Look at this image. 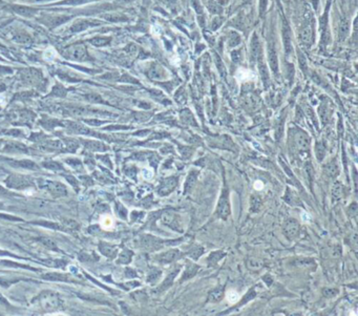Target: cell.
<instances>
[{
    "label": "cell",
    "mask_w": 358,
    "mask_h": 316,
    "mask_svg": "<svg viewBox=\"0 0 358 316\" xmlns=\"http://www.w3.org/2000/svg\"><path fill=\"white\" fill-rule=\"evenodd\" d=\"M235 77L239 82H244V81L251 80V79L254 77V74H253L251 70H249V69L239 68L238 70V73H236Z\"/></svg>",
    "instance_id": "obj_1"
},
{
    "label": "cell",
    "mask_w": 358,
    "mask_h": 316,
    "mask_svg": "<svg viewBox=\"0 0 358 316\" xmlns=\"http://www.w3.org/2000/svg\"><path fill=\"white\" fill-rule=\"evenodd\" d=\"M58 56L57 52L53 47H47V49L43 52V58L47 61H52Z\"/></svg>",
    "instance_id": "obj_2"
},
{
    "label": "cell",
    "mask_w": 358,
    "mask_h": 316,
    "mask_svg": "<svg viewBox=\"0 0 358 316\" xmlns=\"http://www.w3.org/2000/svg\"><path fill=\"white\" fill-rule=\"evenodd\" d=\"M238 299H239V295L235 291H229L227 293V300L229 301V303L234 304Z\"/></svg>",
    "instance_id": "obj_3"
},
{
    "label": "cell",
    "mask_w": 358,
    "mask_h": 316,
    "mask_svg": "<svg viewBox=\"0 0 358 316\" xmlns=\"http://www.w3.org/2000/svg\"><path fill=\"white\" fill-rule=\"evenodd\" d=\"M254 188L256 190H261V189L264 188V184L263 182H261V181H256L254 183Z\"/></svg>",
    "instance_id": "obj_4"
},
{
    "label": "cell",
    "mask_w": 358,
    "mask_h": 316,
    "mask_svg": "<svg viewBox=\"0 0 358 316\" xmlns=\"http://www.w3.org/2000/svg\"><path fill=\"white\" fill-rule=\"evenodd\" d=\"M0 104H2V105L4 104V97L1 95H0Z\"/></svg>",
    "instance_id": "obj_5"
}]
</instances>
